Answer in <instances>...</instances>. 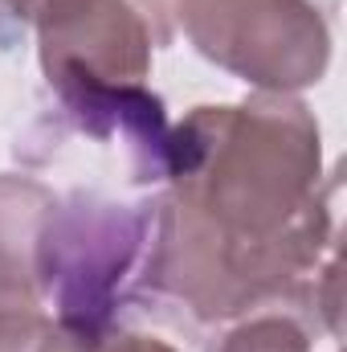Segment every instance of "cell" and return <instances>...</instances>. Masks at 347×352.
I'll return each instance as SVG.
<instances>
[{
  "mask_svg": "<svg viewBox=\"0 0 347 352\" xmlns=\"http://www.w3.org/2000/svg\"><path fill=\"white\" fill-rule=\"evenodd\" d=\"M78 4H86V0H12V16L41 25V21L62 16V12H70V8H78Z\"/></svg>",
  "mask_w": 347,
  "mask_h": 352,
  "instance_id": "obj_9",
  "label": "cell"
},
{
  "mask_svg": "<svg viewBox=\"0 0 347 352\" xmlns=\"http://www.w3.org/2000/svg\"><path fill=\"white\" fill-rule=\"evenodd\" d=\"M37 352H176L152 336H123V332H74V328H49Z\"/></svg>",
  "mask_w": 347,
  "mask_h": 352,
  "instance_id": "obj_6",
  "label": "cell"
},
{
  "mask_svg": "<svg viewBox=\"0 0 347 352\" xmlns=\"http://www.w3.org/2000/svg\"><path fill=\"white\" fill-rule=\"evenodd\" d=\"M0 21H16L12 16V0H0Z\"/></svg>",
  "mask_w": 347,
  "mask_h": 352,
  "instance_id": "obj_10",
  "label": "cell"
},
{
  "mask_svg": "<svg viewBox=\"0 0 347 352\" xmlns=\"http://www.w3.org/2000/svg\"><path fill=\"white\" fill-rule=\"evenodd\" d=\"M192 45L237 78L286 94L323 78L331 33L311 0H176Z\"/></svg>",
  "mask_w": 347,
  "mask_h": 352,
  "instance_id": "obj_3",
  "label": "cell"
},
{
  "mask_svg": "<svg viewBox=\"0 0 347 352\" xmlns=\"http://www.w3.org/2000/svg\"><path fill=\"white\" fill-rule=\"evenodd\" d=\"M156 234V213L78 197L53 205L37 238V291L58 307V328L102 332L123 299V283Z\"/></svg>",
  "mask_w": 347,
  "mask_h": 352,
  "instance_id": "obj_2",
  "label": "cell"
},
{
  "mask_svg": "<svg viewBox=\"0 0 347 352\" xmlns=\"http://www.w3.org/2000/svg\"><path fill=\"white\" fill-rule=\"evenodd\" d=\"M41 29V66L53 74H86L98 82H143L152 70V41L127 0H86Z\"/></svg>",
  "mask_w": 347,
  "mask_h": 352,
  "instance_id": "obj_4",
  "label": "cell"
},
{
  "mask_svg": "<svg viewBox=\"0 0 347 352\" xmlns=\"http://www.w3.org/2000/svg\"><path fill=\"white\" fill-rule=\"evenodd\" d=\"M168 176L172 205L221 242L307 266L331 242V205L319 197V127L290 94L196 107L168 140Z\"/></svg>",
  "mask_w": 347,
  "mask_h": 352,
  "instance_id": "obj_1",
  "label": "cell"
},
{
  "mask_svg": "<svg viewBox=\"0 0 347 352\" xmlns=\"http://www.w3.org/2000/svg\"><path fill=\"white\" fill-rule=\"evenodd\" d=\"M45 332H49L45 316H37L29 303L25 307L16 299L4 303V311H0V352H33Z\"/></svg>",
  "mask_w": 347,
  "mask_h": 352,
  "instance_id": "obj_8",
  "label": "cell"
},
{
  "mask_svg": "<svg viewBox=\"0 0 347 352\" xmlns=\"http://www.w3.org/2000/svg\"><path fill=\"white\" fill-rule=\"evenodd\" d=\"M221 352H311V344H307V336H302L290 320H282V316H261V320L241 324V328L225 340Z\"/></svg>",
  "mask_w": 347,
  "mask_h": 352,
  "instance_id": "obj_7",
  "label": "cell"
},
{
  "mask_svg": "<svg viewBox=\"0 0 347 352\" xmlns=\"http://www.w3.org/2000/svg\"><path fill=\"white\" fill-rule=\"evenodd\" d=\"M53 205H58L53 192H45L37 180L0 176V295L4 299H33L37 238Z\"/></svg>",
  "mask_w": 347,
  "mask_h": 352,
  "instance_id": "obj_5",
  "label": "cell"
}]
</instances>
